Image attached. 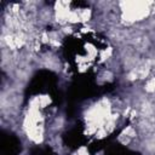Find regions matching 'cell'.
Segmentation results:
<instances>
[{
    "instance_id": "cell-1",
    "label": "cell",
    "mask_w": 155,
    "mask_h": 155,
    "mask_svg": "<svg viewBox=\"0 0 155 155\" xmlns=\"http://www.w3.org/2000/svg\"><path fill=\"white\" fill-rule=\"evenodd\" d=\"M145 90L149 91V92L155 91V78H151V79L147 82V85H145Z\"/></svg>"
}]
</instances>
